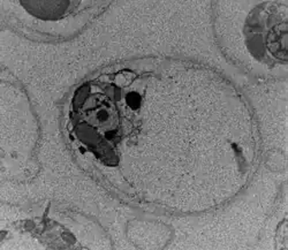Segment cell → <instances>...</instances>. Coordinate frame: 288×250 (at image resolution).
Here are the masks:
<instances>
[{
	"instance_id": "cell-1",
	"label": "cell",
	"mask_w": 288,
	"mask_h": 250,
	"mask_svg": "<svg viewBox=\"0 0 288 250\" xmlns=\"http://www.w3.org/2000/svg\"><path fill=\"white\" fill-rule=\"evenodd\" d=\"M128 103H129V105L130 106H136L137 104H138V97L136 94H132L129 98H128Z\"/></svg>"
}]
</instances>
